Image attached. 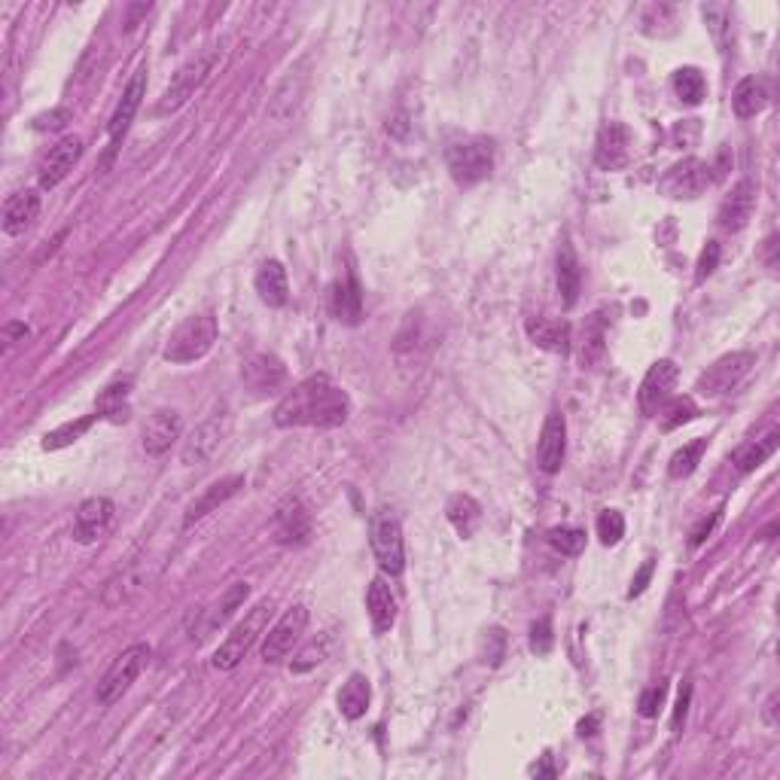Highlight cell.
Returning a JSON list of instances; mask_svg holds the SVG:
<instances>
[{"label": "cell", "mask_w": 780, "mask_h": 780, "mask_svg": "<svg viewBox=\"0 0 780 780\" xmlns=\"http://www.w3.org/2000/svg\"><path fill=\"white\" fill-rule=\"evenodd\" d=\"M351 415V400L330 375H311L296 384L290 394L275 406L278 427H342Z\"/></svg>", "instance_id": "1"}, {"label": "cell", "mask_w": 780, "mask_h": 780, "mask_svg": "<svg viewBox=\"0 0 780 780\" xmlns=\"http://www.w3.org/2000/svg\"><path fill=\"white\" fill-rule=\"evenodd\" d=\"M217 333L220 330H217V317L214 314H192L171 333L162 357L168 363H195V360H202L214 348Z\"/></svg>", "instance_id": "2"}, {"label": "cell", "mask_w": 780, "mask_h": 780, "mask_svg": "<svg viewBox=\"0 0 780 780\" xmlns=\"http://www.w3.org/2000/svg\"><path fill=\"white\" fill-rule=\"evenodd\" d=\"M269 616H272V601L266 598V601H259V604L232 628V634L217 646L214 668H217V671H235V668L244 662V656L250 653V646L256 643V637L266 631Z\"/></svg>", "instance_id": "3"}, {"label": "cell", "mask_w": 780, "mask_h": 780, "mask_svg": "<svg viewBox=\"0 0 780 780\" xmlns=\"http://www.w3.org/2000/svg\"><path fill=\"white\" fill-rule=\"evenodd\" d=\"M150 656H153V649L147 643H132L128 649H122L98 683V704L101 707L116 704L128 689H132V683L144 674V668L150 665Z\"/></svg>", "instance_id": "4"}, {"label": "cell", "mask_w": 780, "mask_h": 780, "mask_svg": "<svg viewBox=\"0 0 780 780\" xmlns=\"http://www.w3.org/2000/svg\"><path fill=\"white\" fill-rule=\"evenodd\" d=\"M369 543H372V555L378 561V567L390 576H400L406 567V552H403V528L400 518L390 509H378L372 515V528H369Z\"/></svg>", "instance_id": "5"}, {"label": "cell", "mask_w": 780, "mask_h": 780, "mask_svg": "<svg viewBox=\"0 0 780 780\" xmlns=\"http://www.w3.org/2000/svg\"><path fill=\"white\" fill-rule=\"evenodd\" d=\"M445 159H448V171H451L454 180H458L461 186H473V183H482L491 174L494 144L488 138H467V141L451 144Z\"/></svg>", "instance_id": "6"}, {"label": "cell", "mask_w": 780, "mask_h": 780, "mask_svg": "<svg viewBox=\"0 0 780 780\" xmlns=\"http://www.w3.org/2000/svg\"><path fill=\"white\" fill-rule=\"evenodd\" d=\"M211 68H214V52H205V55H199V58L186 61L183 68L174 74V80L168 83V89H165L162 101L156 104L153 116H168V113L180 110V107L195 95V89H199V86L208 80Z\"/></svg>", "instance_id": "7"}, {"label": "cell", "mask_w": 780, "mask_h": 780, "mask_svg": "<svg viewBox=\"0 0 780 780\" xmlns=\"http://www.w3.org/2000/svg\"><path fill=\"white\" fill-rule=\"evenodd\" d=\"M753 363H756V354H750V351L726 354V357H720L717 363H710L698 375L695 390L701 397H723V394H729L732 387H738V381L750 372Z\"/></svg>", "instance_id": "8"}, {"label": "cell", "mask_w": 780, "mask_h": 780, "mask_svg": "<svg viewBox=\"0 0 780 780\" xmlns=\"http://www.w3.org/2000/svg\"><path fill=\"white\" fill-rule=\"evenodd\" d=\"M305 628H308V607H302V604L290 607V610L269 628V634H266V640H263V662H269V665L284 662V659L293 653V646L302 640Z\"/></svg>", "instance_id": "9"}, {"label": "cell", "mask_w": 780, "mask_h": 780, "mask_svg": "<svg viewBox=\"0 0 780 780\" xmlns=\"http://www.w3.org/2000/svg\"><path fill=\"white\" fill-rule=\"evenodd\" d=\"M144 95H147V68H141V71L132 77V83L125 86V92H122V101L116 104V110H113V116H110V125H107V135H110V150H107V162H104V168L113 162V156H116V150H119L122 138L128 135V128H132V119H135V113L141 110V101H144Z\"/></svg>", "instance_id": "10"}, {"label": "cell", "mask_w": 780, "mask_h": 780, "mask_svg": "<svg viewBox=\"0 0 780 780\" xmlns=\"http://www.w3.org/2000/svg\"><path fill=\"white\" fill-rule=\"evenodd\" d=\"M677 378H680V369H677L674 360H656L653 366H649V372L640 381V394H637L640 412L656 415L671 400V390L677 387Z\"/></svg>", "instance_id": "11"}, {"label": "cell", "mask_w": 780, "mask_h": 780, "mask_svg": "<svg viewBox=\"0 0 780 780\" xmlns=\"http://www.w3.org/2000/svg\"><path fill=\"white\" fill-rule=\"evenodd\" d=\"M113 518H116L113 500H107V497H89V500H83L80 509H77V515H74V540L83 543V546L98 543V540L110 531Z\"/></svg>", "instance_id": "12"}, {"label": "cell", "mask_w": 780, "mask_h": 780, "mask_svg": "<svg viewBox=\"0 0 780 780\" xmlns=\"http://www.w3.org/2000/svg\"><path fill=\"white\" fill-rule=\"evenodd\" d=\"M713 183L710 165L701 159H683L662 177V192L671 199H695L707 186Z\"/></svg>", "instance_id": "13"}, {"label": "cell", "mask_w": 780, "mask_h": 780, "mask_svg": "<svg viewBox=\"0 0 780 780\" xmlns=\"http://www.w3.org/2000/svg\"><path fill=\"white\" fill-rule=\"evenodd\" d=\"M631 159V132L625 122H607L598 135L595 147V165L601 171H619Z\"/></svg>", "instance_id": "14"}, {"label": "cell", "mask_w": 780, "mask_h": 780, "mask_svg": "<svg viewBox=\"0 0 780 780\" xmlns=\"http://www.w3.org/2000/svg\"><path fill=\"white\" fill-rule=\"evenodd\" d=\"M83 156V141L80 138H64L58 141L46 159L40 162V171H37V180H40V189H55L64 177H68L74 171V165L80 162Z\"/></svg>", "instance_id": "15"}, {"label": "cell", "mask_w": 780, "mask_h": 780, "mask_svg": "<svg viewBox=\"0 0 780 780\" xmlns=\"http://www.w3.org/2000/svg\"><path fill=\"white\" fill-rule=\"evenodd\" d=\"M311 537V515L299 497H287L275 512V540L281 546H302Z\"/></svg>", "instance_id": "16"}, {"label": "cell", "mask_w": 780, "mask_h": 780, "mask_svg": "<svg viewBox=\"0 0 780 780\" xmlns=\"http://www.w3.org/2000/svg\"><path fill=\"white\" fill-rule=\"evenodd\" d=\"M223 433H226V415H214V418L202 421L199 427L189 433V439L183 442V464L186 467L205 464L211 454L220 448Z\"/></svg>", "instance_id": "17"}, {"label": "cell", "mask_w": 780, "mask_h": 780, "mask_svg": "<svg viewBox=\"0 0 780 780\" xmlns=\"http://www.w3.org/2000/svg\"><path fill=\"white\" fill-rule=\"evenodd\" d=\"M564 451H567V424L561 412H552L543 424L540 442H537V464L543 473H558L564 464Z\"/></svg>", "instance_id": "18"}, {"label": "cell", "mask_w": 780, "mask_h": 780, "mask_svg": "<svg viewBox=\"0 0 780 780\" xmlns=\"http://www.w3.org/2000/svg\"><path fill=\"white\" fill-rule=\"evenodd\" d=\"M753 208H756V183H753V180H741V183L726 195V202L720 205V214H717L720 229H726V232H741V229L750 223Z\"/></svg>", "instance_id": "19"}, {"label": "cell", "mask_w": 780, "mask_h": 780, "mask_svg": "<svg viewBox=\"0 0 780 780\" xmlns=\"http://www.w3.org/2000/svg\"><path fill=\"white\" fill-rule=\"evenodd\" d=\"M244 488V476H226L214 485H208L199 497H195L189 506H186V515H183V528H192L195 522H202V518L208 512H214L217 506H223L229 497H235L238 491Z\"/></svg>", "instance_id": "20"}, {"label": "cell", "mask_w": 780, "mask_h": 780, "mask_svg": "<svg viewBox=\"0 0 780 780\" xmlns=\"http://www.w3.org/2000/svg\"><path fill=\"white\" fill-rule=\"evenodd\" d=\"M284 378H287V366L275 354H253L241 366V381L250 390H256V394H266V390L284 384Z\"/></svg>", "instance_id": "21"}, {"label": "cell", "mask_w": 780, "mask_h": 780, "mask_svg": "<svg viewBox=\"0 0 780 780\" xmlns=\"http://www.w3.org/2000/svg\"><path fill=\"white\" fill-rule=\"evenodd\" d=\"M180 430H183L180 415L174 409H159L144 427V451L153 454V458H162V454L180 439Z\"/></svg>", "instance_id": "22"}, {"label": "cell", "mask_w": 780, "mask_h": 780, "mask_svg": "<svg viewBox=\"0 0 780 780\" xmlns=\"http://www.w3.org/2000/svg\"><path fill=\"white\" fill-rule=\"evenodd\" d=\"M253 287L259 293V299H263L269 308H284L290 302V281H287V269L278 263V259H266L263 266H259L256 278H253Z\"/></svg>", "instance_id": "23"}, {"label": "cell", "mask_w": 780, "mask_h": 780, "mask_svg": "<svg viewBox=\"0 0 780 780\" xmlns=\"http://www.w3.org/2000/svg\"><path fill=\"white\" fill-rule=\"evenodd\" d=\"M330 311L339 323H360L363 317V290H360V281L357 275L351 272L345 281H336L330 287Z\"/></svg>", "instance_id": "24"}, {"label": "cell", "mask_w": 780, "mask_h": 780, "mask_svg": "<svg viewBox=\"0 0 780 780\" xmlns=\"http://www.w3.org/2000/svg\"><path fill=\"white\" fill-rule=\"evenodd\" d=\"M37 217H40V195L34 189L13 192L7 199V205H4V232L7 235H22L25 229L34 226Z\"/></svg>", "instance_id": "25"}, {"label": "cell", "mask_w": 780, "mask_h": 780, "mask_svg": "<svg viewBox=\"0 0 780 780\" xmlns=\"http://www.w3.org/2000/svg\"><path fill=\"white\" fill-rule=\"evenodd\" d=\"M555 275H558V293L564 308H573L579 299V287H582V269H579V259L573 244L564 238L558 247V263H555Z\"/></svg>", "instance_id": "26"}, {"label": "cell", "mask_w": 780, "mask_h": 780, "mask_svg": "<svg viewBox=\"0 0 780 780\" xmlns=\"http://www.w3.org/2000/svg\"><path fill=\"white\" fill-rule=\"evenodd\" d=\"M366 607H369V619H372L375 631L384 634V631L394 628V622H397V598H394L390 585H387L381 576H375V579L369 582Z\"/></svg>", "instance_id": "27"}, {"label": "cell", "mask_w": 780, "mask_h": 780, "mask_svg": "<svg viewBox=\"0 0 780 780\" xmlns=\"http://www.w3.org/2000/svg\"><path fill=\"white\" fill-rule=\"evenodd\" d=\"M528 336L534 345L552 351V354H567L570 351V327L564 320H549V317H531L528 320Z\"/></svg>", "instance_id": "28"}, {"label": "cell", "mask_w": 780, "mask_h": 780, "mask_svg": "<svg viewBox=\"0 0 780 780\" xmlns=\"http://www.w3.org/2000/svg\"><path fill=\"white\" fill-rule=\"evenodd\" d=\"M777 445H780V430H768L765 436L744 442V445L732 454L735 470H738L741 476H744V473H753L756 467H762V464L771 458V454L777 451Z\"/></svg>", "instance_id": "29"}, {"label": "cell", "mask_w": 780, "mask_h": 780, "mask_svg": "<svg viewBox=\"0 0 780 780\" xmlns=\"http://www.w3.org/2000/svg\"><path fill=\"white\" fill-rule=\"evenodd\" d=\"M604 354H607V314L595 311L589 320L582 323L579 357H582V366H595V363L604 360Z\"/></svg>", "instance_id": "30"}, {"label": "cell", "mask_w": 780, "mask_h": 780, "mask_svg": "<svg viewBox=\"0 0 780 780\" xmlns=\"http://www.w3.org/2000/svg\"><path fill=\"white\" fill-rule=\"evenodd\" d=\"M445 512H448V522L454 525V531H458L464 540H470L476 534L479 522H482V509L470 494H454L448 500Z\"/></svg>", "instance_id": "31"}, {"label": "cell", "mask_w": 780, "mask_h": 780, "mask_svg": "<svg viewBox=\"0 0 780 780\" xmlns=\"http://www.w3.org/2000/svg\"><path fill=\"white\" fill-rule=\"evenodd\" d=\"M128 394H132V378H116L110 381L101 397H98V415L110 418V421H128Z\"/></svg>", "instance_id": "32"}, {"label": "cell", "mask_w": 780, "mask_h": 780, "mask_svg": "<svg viewBox=\"0 0 780 780\" xmlns=\"http://www.w3.org/2000/svg\"><path fill=\"white\" fill-rule=\"evenodd\" d=\"M369 701H372L369 680H366L363 674H351L348 683H345L342 692H339V710L345 713L348 720H360L363 713L369 710Z\"/></svg>", "instance_id": "33"}, {"label": "cell", "mask_w": 780, "mask_h": 780, "mask_svg": "<svg viewBox=\"0 0 780 780\" xmlns=\"http://www.w3.org/2000/svg\"><path fill=\"white\" fill-rule=\"evenodd\" d=\"M768 104V92L765 86L756 80V77H747L735 86V95H732V110L738 119H750L756 113H762Z\"/></svg>", "instance_id": "34"}, {"label": "cell", "mask_w": 780, "mask_h": 780, "mask_svg": "<svg viewBox=\"0 0 780 780\" xmlns=\"http://www.w3.org/2000/svg\"><path fill=\"white\" fill-rule=\"evenodd\" d=\"M144 567H132V570H125V573H119V576H113L110 582H107V589H104V604L107 607H119V604H125L132 595H138L141 589H144Z\"/></svg>", "instance_id": "35"}, {"label": "cell", "mask_w": 780, "mask_h": 780, "mask_svg": "<svg viewBox=\"0 0 780 780\" xmlns=\"http://www.w3.org/2000/svg\"><path fill=\"white\" fill-rule=\"evenodd\" d=\"M95 421H98V415H86V418H77V421H68V424L55 427L52 433L43 436V451H58V448L74 445L77 439H83V436L89 433V427H92Z\"/></svg>", "instance_id": "36"}, {"label": "cell", "mask_w": 780, "mask_h": 780, "mask_svg": "<svg viewBox=\"0 0 780 780\" xmlns=\"http://www.w3.org/2000/svg\"><path fill=\"white\" fill-rule=\"evenodd\" d=\"M701 16H704L710 34H713V43H717V46L726 52L729 43H732V10H729L726 4H704V7H701Z\"/></svg>", "instance_id": "37"}, {"label": "cell", "mask_w": 780, "mask_h": 780, "mask_svg": "<svg viewBox=\"0 0 780 780\" xmlns=\"http://www.w3.org/2000/svg\"><path fill=\"white\" fill-rule=\"evenodd\" d=\"M302 86H305L302 74H299V71H296V74L290 71V74H287V80L281 83V89H278V92H275V98H272L269 116H272V119H287V116L296 110V104H299Z\"/></svg>", "instance_id": "38"}, {"label": "cell", "mask_w": 780, "mask_h": 780, "mask_svg": "<svg viewBox=\"0 0 780 780\" xmlns=\"http://www.w3.org/2000/svg\"><path fill=\"white\" fill-rule=\"evenodd\" d=\"M704 451H707V439H695V442L677 448V451L671 454V464H668L671 479H686V476H692L695 467L701 464V454H704Z\"/></svg>", "instance_id": "39"}, {"label": "cell", "mask_w": 780, "mask_h": 780, "mask_svg": "<svg viewBox=\"0 0 780 780\" xmlns=\"http://www.w3.org/2000/svg\"><path fill=\"white\" fill-rule=\"evenodd\" d=\"M247 595H250V585L247 582H235V585H229L226 589V595L217 601V607L208 613V622H205V628L211 631V628H217V625H223L244 601H247Z\"/></svg>", "instance_id": "40"}, {"label": "cell", "mask_w": 780, "mask_h": 780, "mask_svg": "<svg viewBox=\"0 0 780 780\" xmlns=\"http://www.w3.org/2000/svg\"><path fill=\"white\" fill-rule=\"evenodd\" d=\"M674 92L686 104H701L704 95H707V80L698 68H680L674 74Z\"/></svg>", "instance_id": "41"}, {"label": "cell", "mask_w": 780, "mask_h": 780, "mask_svg": "<svg viewBox=\"0 0 780 780\" xmlns=\"http://www.w3.org/2000/svg\"><path fill=\"white\" fill-rule=\"evenodd\" d=\"M656 415H659V421H662V430H677V427H683V424H689V421L698 418V406H695L692 397H674V400H668Z\"/></svg>", "instance_id": "42"}, {"label": "cell", "mask_w": 780, "mask_h": 780, "mask_svg": "<svg viewBox=\"0 0 780 780\" xmlns=\"http://www.w3.org/2000/svg\"><path fill=\"white\" fill-rule=\"evenodd\" d=\"M323 659H327V637L311 640L305 649H299V653H296V659L290 662V671H293V674H305V671L317 668Z\"/></svg>", "instance_id": "43"}, {"label": "cell", "mask_w": 780, "mask_h": 780, "mask_svg": "<svg viewBox=\"0 0 780 780\" xmlns=\"http://www.w3.org/2000/svg\"><path fill=\"white\" fill-rule=\"evenodd\" d=\"M549 546L558 549L561 555H579L585 549V531H579V528H552L549 531Z\"/></svg>", "instance_id": "44"}, {"label": "cell", "mask_w": 780, "mask_h": 780, "mask_svg": "<svg viewBox=\"0 0 780 780\" xmlns=\"http://www.w3.org/2000/svg\"><path fill=\"white\" fill-rule=\"evenodd\" d=\"M598 537H601L604 546H616V543L625 537V518H622V512L604 509V512L598 515Z\"/></svg>", "instance_id": "45"}, {"label": "cell", "mask_w": 780, "mask_h": 780, "mask_svg": "<svg viewBox=\"0 0 780 780\" xmlns=\"http://www.w3.org/2000/svg\"><path fill=\"white\" fill-rule=\"evenodd\" d=\"M720 256H723V247H720V241H707V247L701 250V256H698V266H695V281L701 284L704 278H710L713 272H717V266H720Z\"/></svg>", "instance_id": "46"}, {"label": "cell", "mask_w": 780, "mask_h": 780, "mask_svg": "<svg viewBox=\"0 0 780 780\" xmlns=\"http://www.w3.org/2000/svg\"><path fill=\"white\" fill-rule=\"evenodd\" d=\"M665 695H668V683L649 686V689L640 695V717H646V720L659 717V710H662V704H665Z\"/></svg>", "instance_id": "47"}, {"label": "cell", "mask_w": 780, "mask_h": 780, "mask_svg": "<svg viewBox=\"0 0 780 780\" xmlns=\"http://www.w3.org/2000/svg\"><path fill=\"white\" fill-rule=\"evenodd\" d=\"M552 643H555V634H552V619L549 616H543L540 622H534V628H531V649L537 656H546L549 649H552Z\"/></svg>", "instance_id": "48"}, {"label": "cell", "mask_w": 780, "mask_h": 780, "mask_svg": "<svg viewBox=\"0 0 780 780\" xmlns=\"http://www.w3.org/2000/svg\"><path fill=\"white\" fill-rule=\"evenodd\" d=\"M68 122H71V110L68 107H55L49 113H40L34 119V128H37V132H58V128H64Z\"/></svg>", "instance_id": "49"}, {"label": "cell", "mask_w": 780, "mask_h": 780, "mask_svg": "<svg viewBox=\"0 0 780 780\" xmlns=\"http://www.w3.org/2000/svg\"><path fill=\"white\" fill-rule=\"evenodd\" d=\"M653 573H656V561L649 558V561H643V567L637 570V576L631 579V589H628V598H637V595H643L646 592V585H649V579H653Z\"/></svg>", "instance_id": "50"}, {"label": "cell", "mask_w": 780, "mask_h": 780, "mask_svg": "<svg viewBox=\"0 0 780 780\" xmlns=\"http://www.w3.org/2000/svg\"><path fill=\"white\" fill-rule=\"evenodd\" d=\"M720 518H723V512L717 509V512H713L710 518H704V522H698V528L692 531V537H689V546H701L710 534H713V528H717V522H720Z\"/></svg>", "instance_id": "51"}, {"label": "cell", "mask_w": 780, "mask_h": 780, "mask_svg": "<svg viewBox=\"0 0 780 780\" xmlns=\"http://www.w3.org/2000/svg\"><path fill=\"white\" fill-rule=\"evenodd\" d=\"M689 701H692V686L686 683V686L680 689V698H677V710H674V720H671V729H674V732H680V729H683V723H686V713H689Z\"/></svg>", "instance_id": "52"}, {"label": "cell", "mask_w": 780, "mask_h": 780, "mask_svg": "<svg viewBox=\"0 0 780 780\" xmlns=\"http://www.w3.org/2000/svg\"><path fill=\"white\" fill-rule=\"evenodd\" d=\"M25 336H28V327H25V323H7V327H4V339H7V345L25 342Z\"/></svg>", "instance_id": "53"}, {"label": "cell", "mask_w": 780, "mask_h": 780, "mask_svg": "<svg viewBox=\"0 0 780 780\" xmlns=\"http://www.w3.org/2000/svg\"><path fill=\"white\" fill-rule=\"evenodd\" d=\"M598 723H601L598 713H595V717H589V720H582V723H579V735H582V738H592L595 729H598Z\"/></svg>", "instance_id": "54"}]
</instances>
